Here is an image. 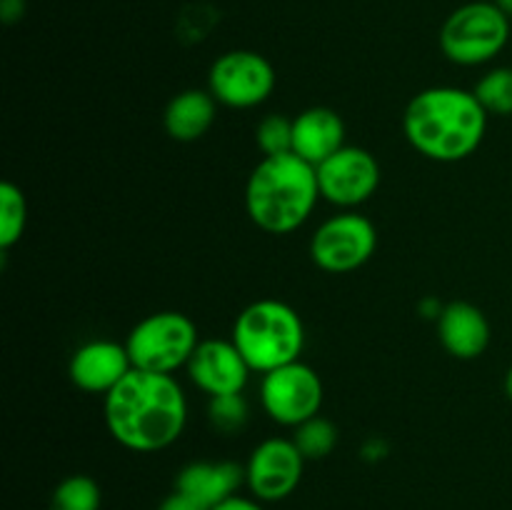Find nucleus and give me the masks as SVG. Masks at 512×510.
Wrapping results in <instances>:
<instances>
[{
  "label": "nucleus",
  "instance_id": "f8f14e48",
  "mask_svg": "<svg viewBox=\"0 0 512 510\" xmlns=\"http://www.w3.org/2000/svg\"><path fill=\"white\" fill-rule=\"evenodd\" d=\"M188 375L203 393L213 395H230L243 393L250 380V365L235 348L233 340L208 338L200 340L195 348L193 358L188 360Z\"/></svg>",
  "mask_w": 512,
  "mask_h": 510
},
{
  "label": "nucleus",
  "instance_id": "423d86ee",
  "mask_svg": "<svg viewBox=\"0 0 512 510\" xmlns=\"http://www.w3.org/2000/svg\"><path fill=\"white\" fill-rule=\"evenodd\" d=\"M198 343L200 338L195 323L178 310H160V313L145 315L125 338L133 368L168 375L188 365Z\"/></svg>",
  "mask_w": 512,
  "mask_h": 510
},
{
  "label": "nucleus",
  "instance_id": "2eb2a0df",
  "mask_svg": "<svg viewBox=\"0 0 512 510\" xmlns=\"http://www.w3.org/2000/svg\"><path fill=\"white\" fill-rule=\"evenodd\" d=\"M345 145V123L333 108L315 105L293 118V153L305 163L320 165Z\"/></svg>",
  "mask_w": 512,
  "mask_h": 510
},
{
  "label": "nucleus",
  "instance_id": "f03ea898",
  "mask_svg": "<svg viewBox=\"0 0 512 510\" xmlns=\"http://www.w3.org/2000/svg\"><path fill=\"white\" fill-rule=\"evenodd\" d=\"M488 118L473 90L435 85L410 98L403 113V133L428 160L458 163L480 148Z\"/></svg>",
  "mask_w": 512,
  "mask_h": 510
},
{
  "label": "nucleus",
  "instance_id": "5701e85b",
  "mask_svg": "<svg viewBox=\"0 0 512 510\" xmlns=\"http://www.w3.org/2000/svg\"><path fill=\"white\" fill-rule=\"evenodd\" d=\"M255 143L263 150V158L268 155L293 153V120L280 113H270L263 118L255 130Z\"/></svg>",
  "mask_w": 512,
  "mask_h": 510
},
{
  "label": "nucleus",
  "instance_id": "39448f33",
  "mask_svg": "<svg viewBox=\"0 0 512 510\" xmlns=\"http://www.w3.org/2000/svg\"><path fill=\"white\" fill-rule=\"evenodd\" d=\"M440 50L455 65H485L498 58L510 40V15L493 0L460 5L440 28Z\"/></svg>",
  "mask_w": 512,
  "mask_h": 510
},
{
  "label": "nucleus",
  "instance_id": "dca6fc26",
  "mask_svg": "<svg viewBox=\"0 0 512 510\" xmlns=\"http://www.w3.org/2000/svg\"><path fill=\"white\" fill-rule=\"evenodd\" d=\"M245 483V468H240L233 460H220V463H210V460H195V463L185 465L175 478V490L190 495L213 510L223 500L238 495V488Z\"/></svg>",
  "mask_w": 512,
  "mask_h": 510
},
{
  "label": "nucleus",
  "instance_id": "b1692460",
  "mask_svg": "<svg viewBox=\"0 0 512 510\" xmlns=\"http://www.w3.org/2000/svg\"><path fill=\"white\" fill-rule=\"evenodd\" d=\"M158 510H208V508L200 505L195 498H190V495L180 493V490H173V493L160 503Z\"/></svg>",
  "mask_w": 512,
  "mask_h": 510
},
{
  "label": "nucleus",
  "instance_id": "a878e982",
  "mask_svg": "<svg viewBox=\"0 0 512 510\" xmlns=\"http://www.w3.org/2000/svg\"><path fill=\"white\" fill-rule=\"evenodd\" d=\"M213 510H265L260 505V500L255 498H245V495H233V498L223 500L220 505H215Z\"/></svg>",
  "mask_w": 512,
  "mask_h": 510
},
{
  "label": "nucleus",
  "instance_id": "0eeeda50",
  "mask_svg": "<svg viewBox=\"0 0 512 510\" xmlns=\"http://www.w3.org/2000/svg\"><path fill=\"white\" fill-rule=\"evenodd\" d=\"M378 230L365 215L343 210L315 228L310 238V260L325 273H353L373 258Z\"/></svg>",
  "mask_w": 512,
  "mask_h": 510
},
{
  "label": "nucleus",
  "instance_id": "1a4fd4ad",
  "mask_svg": "<svg viewBox=\"0 0 512 510\" xmlns=\"http://www.w3.org/2000/svg\"><path fill=\"white\" fill-rule=\"evenodd\" d=\"M208 90L225 108H258L275 90V68L255 50H228L210 65Z\"/></svg>",
  "mask_w": 512,
  "mask_h": 510
},
{
  "label": "nucleus",
  "instance_id": "20e7f679",
  "mask_svg": "<svg viewBox=\"0 0 512 510\" xmlns=\"http://www.w3.org/2000/svg\"><path fill=\"white\" fill-rule=\"evenodd\" d=\"M230 340L250 370L265 375L300 360L305 348V325L293 305L263 298L240 310Z\"/></svg>",
  "mask_w": 512,
  "mask_h": 510
},
{
  "label": "nucleus",
  "instance_id": "a211bd4d",
  "mask_svg": "<svg viewBox=\"0 0 512 510\" xmlns=\"http://www.w3.org/2000/svg\"><path fill=\"white\" fill-rule=\"evenodd\" d=\"M28 223V203L20 185L5 180L0 185V250H10L20 243Z\"/></svg>",
  "mask_w": 512,
  "mask_h": 510
},
{
  "label": "nucleus",
  "instance_id": "9d476101",
  "mask_svg": "<svg viewBox=\"0 0 512 510\" xmlns=\"http://www.w3.org/2000/svg\"><path fill=\"white\" fill-rule=\"evenodd\" d=\"M315 173L320 198L345 210L368 203L380 188V163L370 150L358 145H343L338 153L315 165Z\"/></svg>",
  "mask_w": 512,
  "mask_h": 510
},
{
  "label": "nucleus",
  "instance_id": "ddd939ff",
  "mask_svg": "<svg viewBox=\"0 0 512 510\" xmlns=\"http://www.w3.org/2000/svg\"><path fill=\"white\" fill-rule=\"evenodd\" d=\"M133 370L125 343L118 340H88L73 353L68 365V375L75 388L85 393L108 395L125 375Z\"/></svg>",
  "mask_w": 512,
  "mask_h": 510
},
{
  "label": "nucleus",
  "instance_id": "f257e3e1",
  "mask_svg": "<svg viewBox=\"0 0 512 510\" xmlns=\"http://www.w3.org/2000/svg\"><path fill=\"white\" fill-rule=\"evenodd\" d=\"M108 433L133 453L170 448L188 425V398L173 375L133 368L103 400Z\"/></svg>",
  "mask_w": 512,
  "mask_h": 510
},
{
  "label": "nucleus",
  "instance_id": "4468645a",
  "mask_svg": "<svg viewBox=\"0 0 512 510\" xmlns=\"http://www.w3.org/2000/svg\"><path fill=\"white\" fill-rule=\"evenodd\" d=\"M438 338L453 358L475 360L488 350L490 323L478 305L455 300L440 310Z\"/></svg>",
  "mask_w": 512,
  "mask_h": 510
},
{
  "label": "nucleus",
  "instance_id": "412c9836",
  "mask_svg": "<svg viewBox=\"0 0 512 510\" xmlns=\"http://www.w3.org/2000/svg\"><path fill=\"white\" fill-rule=\"evenodd\" d=\"M488 115H512V68H495L478 80L473 90Z\"/></svg>",
  "mask_w": 512,
  "mask_h": 510
},
{
  "label": "nucleus",
  "instance_id": "6e6552de",
  "mask_svg": "<svg viewBox=\"0 0 512 510\" xmlns=\"http://www.w3.org/2000/svg\"><path fill=\"white\" fill-rule=\"evenodd\" d=\"M323 398V380L303 360L270 370L260 383L263 410L273 423L288 425V428H298L305 420L320 415Z\"/></svg>",
  "mask_w": 512,
  "mask_h": 510
},
{
  "label": "nucleus",
  "instance_id": "bb28decb",
  "mask_svg": "<svg viewBox=\"0 0 512 510\" xmlns=\"http://www.w3.org/2000/svg\"><path fill=\"white\" fill-rule=\"evenodd\" d=\"M493 3L498 5L505 15H512V0H493Z\"/></svg>",
  "mask_w": 512,
  "mask_h": 510
},
{
  "label": "nucleus",
  "instance_id": "f3484780",
  "mask_svg": "<svg viewBox=\"0 0 512 510\" xmlns=\"http://www.w3.org/2000/svg\"><path fill=\"white\" fill-rule=\"evenodd\" d=\"M215 115H218V100L210 95V90H183L165 108V133L178 143H193L208 133L210 125L215 123Z\"/></svg>",
  "mask_w": 512,
  "mask_h": 510
},
{
  "label": "nucleus",
  "instance_id": "4be33fe9",
  "mask_svg": "<svg viewBox=\"0 0 512 510\" xmlns=\"http://www.w3.org/2000/svg\"><path fill=\"white\" fill-rule=\"evenodd\" d=\"M248 400L243 393H230V395H213L208 405V418L218 433L233 435L248 423Z\"/></svg>",
  "mask_w": 512,
  "mask_h": 510
},
{
  "label": "nucleus",
  "instance_id": "cd10ccee",
  "mask_svg": "<svg viewBox=\"0 0 512 510\" xmlns=\"http://www.w3.org/2000/svg\"><path fill=\"white\" fill-rule=\"evenodd\" d=\"M505 395L512 400V365L508 368V373H505Z\"/></svg>",
  "mask_w": 512,
  "mask_h": 510
},
{
  "label": "nucleus",
  "instance_id": "aec40b11",
  "mask_svg": "<svg viewBox=\"0 0 512 510\" xmlns=\"http://www.w3.org/2000/svg\"><path fill=\"white\" fill-rule=\"evenodd\" d=\"M293 443L298 445L305 460L328 458L335 450V445H338V428L328 418H323V415H315V418L305 420L303 425L295 428Z\"/></svg>",
  "mask_w": 512,
  "mask_h": 510
},
{
  "label": "nucleus",
  "instance_id": "7ed1b4c3",
  "mask_svg": "<svg viewBox=\"0 0 512 510\" xmlns=\"http://www.w3.org/2000/svg\"><path fill=\"white\" fill-rule=\"evenodd\" d=\"M320 200L315 165L295 153L268 155L250 173L245 185L248 218L263 233L288 235L313 215Z\"/></svg>",
  "mask_w": 512,
  "mask_h": 510
},
{
  "label": "nucleus",
  "instance_id": "393cba45",
  "mask_svg": "<svg viewBox=\"0 0 512 510\" xmlns=\"http://www.w3.org/2000/svg\"><path fill=\"white\" fill-rule=\"evenodd\" d=\"M25 15V0H0V18L5 25L18 23Z\"/></svg>",
  "mask_w": 512,
  "mask_h": 510
},
{
  "label": "nucleus",
  "instance_id": "6ab92c4d",
  "mask_svg": "<svg viewBox=\"0 0 512 510\" xmlns=\"http://www.w3.org/2000/svg\"><path fill=\"white\" fill-rule=\"evenodd\" d=\"M100 500V485L90 475H70L53 490L50 510H100Z\"/></svg>",
  "mask_w": 512,
  "mask_h": 510
},
{
  "label": "nucleus",
  "instance_id": "9b49d317",
  "mask_svg": "<svg viewBox=\"0 0 512 510\" xmlns=\"http://www.w3.org/2000/svg\"><path fill=\"white\" fill-rule=\"evenodd\" d=\"M305 458L293 443V438H268L250 453L248 465H245V483L250 493L260 503H278L303 480Z\"/></svg>",
  "mask_w": 512,
  "mask_h": 510
}]
</instances>
